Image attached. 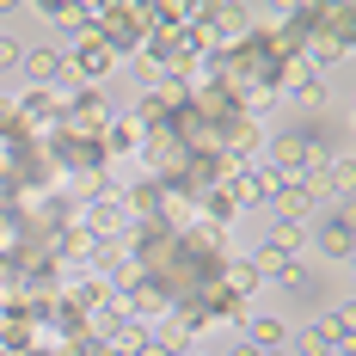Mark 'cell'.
Segmentation results:
<instances>
[{
  "label": "cell",
  "instance_id": "14",
  "mask_svg": "<svg viewBox=\"0 0 356 356\" xmlns=\"http://www.w3.org/2000/svg\"><path fill=\"white\" fill-rule=\"evenodd\" d=\"M13 111H19V105H6V99H0V129H13V123H19Z\"/></svg>",
  "mask_w": 356,
  "mask_h": 356
},
{
  "label": "cell",
  "instance_id": "10",
  "mask_svg": "<svg viewBox=\"0 0 356 356\" xmlns=\"http://www.w3.org/2000/svg\"><path fill=\"white\" fill-rule=\"evenodd\" d=\"M270 246H277V252H295V246H301V227H295V221H283V227H277V240H270Z\"/></svg>",
  "mask_w": 356,
  "mask_h": 356
},
{
  "label": "cell",
  "instance_id": "7",
  "mask_svg": "<svg viewBox=\"0 0 356 356\" xmlns=\"http://www.w3.org/2000/svg\"><path fill=\"white\" fill-rule=\"evenodd\" d=\"M277 160H283V172H301V160H307V142H277Z\"/></svg>",
  "mask_w": 356,
  "mask_h": 356
},
{
  "label": "cell",
  "instance_id": "13",
  "mask_svg": "<svg viewBox=\"0 0 356 356\" xmlns=\"http://www.w3.org/2000/svg\"><path fill=\"white\" fill-rule=\"evenodd\" d=\"M19 62H25V56H19V43H13V37H0V68H19Z\"/></svg>",
  "mask_w": 356,
  "mask_h": 356
},
{
  "label": "cell",
  "instance_id": "8",
  "mask_svg": "<svg viewBox=\"0 0 356 356\" xmlns=\"http://www.w3.org/2000/svg\"><path fill=\"white\" fill-rule=\"evenodd\" d=\"M252 344H258V350H277V344H283V325H277V320H258V325H252Z\"/></svg>",
  "mask_w": 356,
  "mask_h": 356
},
{
  "label": "cell",
  "instance_id": "15",
  "mask_svg": "<svg viewBox=\"0 0 356 356\" xmlns=\"http://www.w3.org/2000/svg\"><path fill=\"white\" fill-rule=\"evenodd\" d=\"M86 356H117V344H86Z\"/></svg>",
  "mask_w": 356,
  "mask_h": 356
},
{
  "label": "cell",
  "instance_id": "12",
  "mask_svg": "<svg viewBox=\"0 0 356 356\" xmlns=\"http://www.w3.org/2000/svg\"><path fill=\"white\" fill-rule=\"evenodd\" d=\"M307 203H314V197H307V191H289V197H283V215H289V221H295V215L307 209Z\"/></svg>",
  "mask_w": 356,
  "mask_h": 356
},
{
  "label": "cell",
  "instance_id": "5",
  "mask_svg": "<svg viewBox=\"0 0 356 356\" xmlns=\"http://www.w3.org/2000/svg\"><path fill=\"white\" fill-rule=\"evenodd\" d=\"M350 246H356V234H350V215H344V221H332V227H325V252L350 258Z\"/></svg>",
  "mask_w": 356,
  "mask_h": 356
},
{
  "label": "cell",
  "instance_id": "3",
  "mask_svg": "<svg viewBox=\"0 0 356 356\" xmlns=\"http://www.w3.org/2000/svg\"><path fill=\"white\" fill-rule=\"evenodd\" d=\"M25 68H31L37 80H43V86H49V80H56V74H62V56H56V49H31V56H25Z\"/></svg>",
  "mask_w": 356,
  "mask_h": 356
},
{
  "label": "cell",
  "instance_id": "17",
  "mask_svg": "<svg viewBox=\"0 0 356 356\" xmlns=\"http://www.w3.org/2000/svg\"><path fill=\"white\" fill-rule=\"evenodd\" d=\"M234 356H258V350H234Z\"/></svg>",
  "mask_w": 356,
  "mask_h": 356
},
{
  "label": "cell",
  "instance_id": "9",
  "mask_svg": "<svg viewBox=\"0 0 356 356\" xmlns=\"http://www.w3.org/2000/svg\"><path fill=\"white\" fill-rule=\"evenodd\" d=\"M147 105H154V111H178V105H184V86H178V80H166V86L147 99Z\"/></svg>",
  "mask_w": 356,
  "mask_h": 356
},
{
  "label": "cell",
  "instance_id": "18",
  "mask_svg": "<svg viewBox=\"0 0 356 356\" xmlns=\"http://www.w3.org/2000/svg\"><path fill=\"white\" fill-rule=\"evenodd\" d=\"M258 356H270V350H258Z\"/></svg>",
  "mask_w": 356,
  "mask_h": 356
},
{
  "label": "cell",
  "instance_id": "4",
  "mask_svg": "<svg viewBox=\"0 0 356 356\" xmlns=\"http://www.w3.org/2000/svg\"><path fill=\"white\" fill-rule=\"evenodd\" d=\"M49 13H56V19H62V25H74V31H86V25H92V13H99V6H80V0H62V6H49Z\"/></svg>",
  "mask_w": 356,
  "mask_h": 356
},
{
  "label": "cell",
  "instance_id": "16",
  "mask_svg": "<svg viewBox=\"0 0 356 356\" xmlns=\"http://www.w3.org/2000/svg\"><path fill=\"white\" fill-rule=\"evenodd\" d=\"M136 356H172V350H166V344H142Z\"/></svg>",
  "mask_w": 356,
  "mask_h": 356
},
{
  "label": "cell",
  "instance_id": "2",
  "mask_svg": "<svg viewBox=\"0 0 356 356\" xmlns=\"http://www.w3.org/2000/svg\"><path fill=\"white\" fill-rule=\"evenodd\" d=\"M252 277H283V283H295L301 270L289 264V252H277V246H264L258 258H252Z\"/></svg>",
  "mask_w": 356,
  "mask_h": 356
},
{
  "label": "cell",
  "instance_id": "1",
  "mask_svg": "<svg viewBox=\"0 0 356 356\" xmlns=\"http://www.w3.org/2000/svg\"><path fill=\"white\" fill-rule=\"evenodd\" d=\"M111 62H117V43H111V37H99V31H86V43H80V62H74V68H80V74H105Z\"/></svg>",
  "mask_w": 356,
  "mask_h": 356
},
{
  "label": "cell",
  "instance_id": "6",
  "mask_svg": "<svg viewBox=\"0 0 356 356\" xmlns=\"http://www.w3.org/2000/svg\"><path fill=\"white\" fill-rule=\"evenodd\" d=\"M19 111H25L31 123H49V111H56V99H49V86H37V92H31V99H25Z\"/></svg>",
  "mask_w": 356,
  "mask_h": 356
},
{
  "label": "cell",
  "instance_id": "11",
  "mask_svg": "<svg viewBox=\"0 0 356 356\" xmlns=\"http://www.w3.org/2000/svg\"><path fill=\"white\" fill-rule=\"evenodd\" d=\"M301 356H332V338H325V332H307V338H301Z\"/></svg>",
  "mask_w": 356,
  "mask_h": 356
}]
</instances>
